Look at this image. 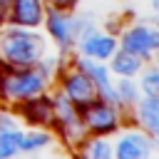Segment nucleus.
<instances>
[{
    "mask_svg": "<svg viewBox=\"0 0 159 159\" xmlns=\"http://www.w3.org/2000/svg\"><path fill=\"white\" fill-rule=\"evenodd\" d=\"M52 144V132L47 129H32V132H22V139H20V152L22 154H30V152H40V149H47Z\"/></svg>",
    "mask_w": 159,
    "mask_h": 159,
    "instance_id": "14",
    "label": "nucleus"
},
{
    "mask_svg": "<svg viewBox=\"0 0 159 159\" xmlns=\"http://www.w3.org/2000/svg\"><path fill=\"white\" fill-rule=\"evenodd\" d=\"M50 87V77L35 67H7L0 65V102L20 104L30 97L45 94Z\"/></svg>",
    "mask_w": 159,
    "mask_h": 159,
    "instance_id": "2",
    "label": "nucleus"
},
{
    "mask_svg": "<svg viewBox=\"0 0 159 159\" xmlns=\"http://www.w3.org/2000/svg\"><path fill=\"white\" fill-rule=\"evenodd\" d=\"M15 127H20L17 117L10 114L7 109H0V132H2V129H15Z\"/></svg>",
    "mask_w": 159,
    "mask_h": 159,
    "instance_id": "20",
    "label": "nucleus"
},
{
    "mask_svg": "<svg viewBox=\"0 0 159 159\" xmlns=\"http://www.w3.org/2000/svg\"><path fill=\"white\" fill-rule=\"evenodd\" d=\"M42 2H45V7H55V10H67V12H72L80 0H42Z\"/></svg>",
    "mask_w": 159,
    "mask_h": 159,
    "instance_id": "19",
    "label": "nucleus"
},
{
    "mask_svg": "<svg viewBox=\"0 0 159 159\" xmlns=\"http://www.w3.org/2000/svg\"><path fill=\"white\" fill-rule=\"evenodd\" d=\"M20 139H22V129H2L0 132V159H15L20 154Z\"/></svg>",
    "mask_w": 159,
    "mask_h": 159,
    "instance_id": "16",
    "label": "nucleus"
},
{
    "mask_svg": "<svg viewBox=\"0 0 159 159\" xmlns=\"http://www.w3.org/2000/svg\"><path fill=\"white\" fill-rule=\"evenodd\" d=\"M117 47H119L117 37H114L112 32H107V30H99V27L84 32V35L77 37V42H75L77 55H84V57H92V60H99V62L109 60V57L117 52Z\"/></svg>",
    "mask_w": 159,
    "mask_h": 159,
    "instance_id": "8",
    "label": "nucleus"
},
{
    "mask_svg": "<svg viewBox=\"0 0 159 159\" xmlns=\"http://www.w3.org/2000/svg\"><path fill=\"white\" fill-rule=\"evenodd\" d=\"M0 65H2V62H0Z\"/></svg>",
    "mask_w": 159,
    "mask_h": 159,
    "instance_id": "22",
    "label": "nucleus"
},
{
    "mask_svg": "<svg viewBox=\"0 0 159 159\" xmlns=\"http://www.w3.org/2000/svg\"><path fill=\"white\" fill-rule=\"evenodd\" d=\"M20 114L32 127H50V124H55L52 97H47V92H45V94H37V97H30V99L20 102Z\"/></svg>",
    "mask_w": 159,
    "mask_h": 159,
    "instance_id": "11",
    "label": "nucleus"
},
{
    "mask_svg": "<svg viewBox=\"0 0 159 159\" xmlns=\"http://www.w3.org/2000/svg\"><path fill=\"white\" fill-rule=\"evenodd\" d=\"M52 107H55V124L60 127L62 139L67 144H82L87 139V127L82 122V112L62 92H57L52 97Z\"/></svg>",
    "mask_w": 159,
    "mask_h": 159,
    "instance_id": "4",
    "label": "nucleus"
},
{
    "mask_svg": "<svg viewBox=\"0 0 159 159\" xmlns=\"http://www.w3.org/2000/svg\"><path fill=\"white\" fill-rule=\"evenodd\" d=\"M42 25L47 27V35L52 37V42L57 45L60 55H67L70 50H75V35H72V15L67 10H55L47 7L45 10V20Z\"/></svg>",
    "mask_w": 159,
    "mask_h": 159,
    "instance_id": "9",
    "label": "nucleus"
},
{
    "mask_svg": "<svg viewBox=\"0 0 159 159\" xmlns=\"http://www.w3.org/2000/svg\"><path fill=\"white\" fill-rule=\"evenodd\" d=\"M139 92L142 94H149V97H159V70L157 65H149V67H142L139 72Z\"/></svg>",
    "mask_w": 159,
    "mask_h": 159,
    "instance_id": "17",
    "label": "nucleus"
},
{
    "mask_svg": "<svg viewBox=\"0 0 159 159\" xmlns=\"http://www.w3.org/2000/svg\"><path fill=\"white\" fill-rule=\"evenodd\" d=\"M47 55V40L30 27L2 22L0 27V62L7 67H35Z\"/></svg>",
    "mask_w": 159,
    "mask_h": 159,
    "instance_id": "1",
    "label": "nucleus"
},
{
    "mask_svg": "<svg viewBox=\"0 0 159 159\" xmlns=\"http://www.w3.org/2000/svg\"><path fill=\"white\" fill-rule=\"evenodd\" d=\"M107 67H109V72L114 77H137L142 72V67H144V60H139L137 55L117 47V52L109 57V65Z\"/></svg>",
    "mask_w": 159,
    "mask_h": 159,
    "instance_id": "13",
    "label": "nucleus"
},
{
    "mask_svg": "<svg viewBox=\"0 0 159 159\" xmlns=\"http://www.w3.org/2000/svg\"><path fill=\"white\" fill-rule=\"evenodd\" d=\"M80 112H82V122L87 127V134L104 137V134H112L119 129V107H114V104L94 99L92 104H87Z\"/></svg>",
    "mask_w": 159,
    "mask_h": 159,
    "instance_id": "6",
    "label": "nucleus"
},
{
    "mask_svg": "<svg viewBox=\"0 0 159 159\" xmlns=\"http://www.w3.org/2000/svg\"><path fill=\"white\" fill-rule=\"evenodd\" d=\"M114 94H117V104L119 107H134V102L139 99V84L134 82V77H119L114 82Z\"/></svg>",
    "mask_w": 159,
    "mask_h": 159,
    "instance_id": "15",
    "label": "nucleus"
},
{
    "mask_svg": "<svg viewBox=\"0 0 159 159\" xmlns=\"http://www.w3.org/2000/svg\"><path fill=\"white\" fill-rule=\"evenodd\" d=\"M134 117L139 122V129L152 137H159V97L139 94V99L134 102Z\"/></svg>",
    "mask_w": 159,
    "mask_h": 159,
    "instance_id": "12",
    "label": "nucleus"
},
{
    "mask_svg": "<svg viewBox=\"0 0 159 159\" xmlns=\"http://www.w3.org/2000/svg\"><path fill=\"white\" fill-rule=\"evenodd\" d=\"M10 2H12V0H0V25L7 20V10H10Z\"/></svg>",
    "mask_w": 159,
    "mask_h": 159,
    "instance_id": "21",
    "label": "nucleus"
},
{
    "mask_svg": "<svg viewBox=\"0 0 159 159\" xmlns=\"http://www.w3.org/2000/svg\"><path fill=\"white\" fill-rule=\"evenodd\" d=\"M122 50L137 55L144 62H154L157 50H159V30L154 22H134L132 27H127L122 32V37L117 40Z\"/></svg>",
    "mask_w": 159,
    "mask_h": 159,
    "instance_id": "3",
    "label": "nucleus"
},
{
    "mask_svg": "<svg viewBox=\"0 0 159 159\" xmlns=\"http://www.w3.org/2000/svg\"><path fill=\"white\" fill-rule=\"evenodd\" d=\"M45 2L42 0H12L10 2V10H7V20L10 25H17V27H30V30H37L45 20Z\"/></svg>",
    "mask_w": 159,
    "mask_h": 159,
    "instance_id": "10",
    "label": "nucleus"
},
{
    "mask_svg": "<svg viewBox=\"0 0 159 159\" xmlns=\"http://www.w3.org/2000/svg\"><path fill=\"white\" fill-rule=\"evenodd\" d=\"M84 152L82 157L84 159H114L112 157V144L104 139V137H94V139H84Z\"/></svg>",
    "mask_w": 159,
    "mask_h": 159,
    "instance_id": "18",
    "label": "nucleus"
},
{
    "mask_svg": "<svg viewBox=\"0 0 159 159\" xmlns=\"http://www.w3.org/2000/svg\"><path fill=\"white\" fill-rule=\"evenodd\" d=\"M157 149V137L147 134L144 129H127L112 144L114 159H152Z\"/></svg>",
    "mask_w": 159,
    "mask_h": 159,
    "instance_id": "5",
    "label": "nucleus"
},
{
    "mask_svg": "<svg viewBox=\"0 0 159 159\" xmlns=\"http://www.w3.org/2000/svg\"><path fill=\"white\" fill-rule=\"evenodd\" d=\"M60 92H62L77 109H84L87 104H92V102L97 99V89H94L92 80H89L87 75H82L77 67L62 72V77H60Z\"/></svg>",
    "mask_w": 159,
    "mask_h": 159,
    "instance_id": "7",
    "label": "nucleus"
}]
</instances>
